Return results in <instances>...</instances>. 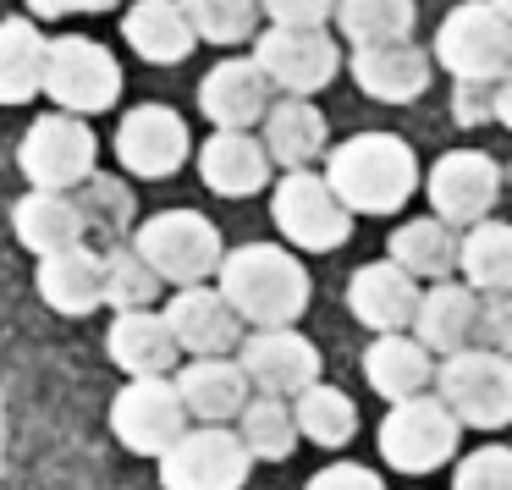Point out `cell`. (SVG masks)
Returning <instances> with one entry per match:
<instances>
[{
  "mask_svg": "<svg viewBox=\"0 0 512 490\" xmlns=\"http://www.w3.org/2000/svg\"><path fill=\"white\" fill-rule=\"evenodd\" d=\"M259 6L281 28H325L336 17V0H259Z\"/></svg>",
  "mask_w": 512,
  "mask_h": 490,
  "instance_id": "39",
  "label": "cell"
},
{
  "mask_svg": "<svg viewBox=\"0 0 512 490\" xmlns=\"http://www.w3.org/2000/svg\"><path fill=\"white\" fill-rule=\"evenodd\" d=\"M259 127H265V149H270V160H276L281 171L314 166V160L331 149V127H325V111L309 100V94H281Z\"/></svg>",
  "mask_w": 512,
  "mask_h": 490,
  "instance_id": "28",
  "label": "cell"
},
{
  "mask_svg": "<svg viewBox=\"0 0 512 490\" xmlns=\"http://www.w3.org/2000/svg\"><path fill=\"white\" fill-rule=\"evenodd\" d=\"M122 39L149 67H182L199 50V34H193L182 0H133L122 12Z\"/></svg>",
  "mask_w": 512,
  "mask_h": 490,
  "instance_id": "27",
  "label": "cell"
},
{
  "mask_svg": "<svg viewBox=\"0 0 512 490\" xmlns=\"http://www.w3.org/2000/svg\"><path fill=\"white\" fill-rule=\"evenodd\" d=\"M325 177L353 215H397L419 193V155L397 133H353L325 149Z\"/></svg>",
  "mask_w": 512,
  "mask_h": 490,
  "instance_id": "2",
  "label": "cell"
},
{
  "mask_svg": "<svg viewBox=\"0 0 512 490\" xmlns=\"http://www.w3.org/2000/svg\"><path fill=\"white\" fill-rule=\"evenodd\" d=\"M199 45H248L259 34L265 6L259 0H182Z\"/></svg>",
  "mask_w": 512,
  "mask_h": 490,
  "instance_id": "37",
  "label": "cell"
},
{
  "mask_svg": "<svg viewBox=\"0 0 512 490\" xmlns=\"http://www.w3.org/2000/svg\"><path fill=\"white\" fill-rule=\"evenodd\" d=\"M408 331L419 336L435 358L457 353V347H474V336L485 331V292L457 281V276L430 281V287L419 292V309H413Z\"/></svg>",
  "mask_w": 512,
  "mask_h": 490,
  "instance_id": "20",
  "label": "cell"
},
{
  "mask_svg": "<svg viewBox=\"0 0 512 490\" xmlns=\"http://www.w3.org/2000/svg\"><path fill=\"white\" fill-rule=\"evenodd\" d=\"M276 105V83L265 78L254 56H226L204 72L199 83V111L210 127H259Z\"/></svg>",
  "mask_w": 512,
  "mask_h": 490,
  "instance_id": "19",
  "label": "cell"
},
{
  "mask_svg": "<svg viewBox=\"0 0 512 490\" xmlns=\"http://www.w3.org/2000/svg\"><path fill=\"white\" fill-rule=\"evenodd\" d=\"M457 254H463V232H457L452 221H441V215H413V221H402L386 243V259H397V265L408 270L413 281H424V287L457 276Z\"/></svg>",
  "mask_w": 512,
  "mask_h": 490,
  "instance_id": "29",
  "label": "cell"
},
{
  "mask_svg": "<svg viewBox=\"0 0 512 490\" xmlns=\"http://www.w3.org/2000/svg\"><path fill=\"white\" fill-rule=\"evenodd\" d=\"M127 243L160 270L166 287H193V281H210L226 259V243H221V226L199 210H160V215H144L133 226Z\"/></svg>",
  "mask_w": 512,
  "mask_h": 490,
  "instance_id": "6",
  "label": "cell"
},
{
  "mask_svg": "<svg viewBox=\"0 0 512 490\" xmlns=\"http://www.w3.org/2000/svg\"><path fill=\"white\" fill-rule=\"evenodd\" d=\"M105 353H111V364L122 369L127 380L133 375H177L182 369V347L177 336H171L166 325V309H127L111 320V331H105Z\"/></svg>",
  "mask_w": 512,
  "mask_h": 490,
  "instance_id": "23",
  "label": "cell"
},
{
  "mask_svg": "<svg viewBox=\"0 0 512 490\" xmlns=\"http://www.w3.org/2000/svg\"><path fill=\"white\" fill-rule=\"evenodd\" d=\"M78 210H83L89 232L100 237L105 248H111V243H122V237L138 226V221H133V215H138L133 188H127L122 177H105V171H94V177L78 188Z\"/></svg>",
  "mask_w": 512,
  "mask_h": 490,
  "instance_id": "36",
  "label": "cell"
},
{
  "mask_svg": "<svg viewBox=\"0 0 512 490\" xmlns=\"http://www.w3.org/2000/svg\"><path fill=\"white\" fill-rule=\"evenodd\" d=\"M237 364L248 369L254 391H276V397H298L320 380L325 358L298 325H270V331H248L237 347Z\"/></svg>",
  "mask_w": 512,
  "mask_h": 490,
  "instance_id": "15",
  "label": "cell"
},
{
  "mask_svg": "<svg viewBox=\"0 0 512 490\" xmlns=\"http://www.w3.org/2000/svg\"><path fill=\"white\" fill-rule=\"evenodd\" d=\"M237 435L248 441L254 463H287L298 452L303 430H298V408L292 397H276V391H254L237 413Z\"/></svg>",
  "mask_w": 512,
  "mask_h": 490,
  "instance_id": "32",
  "label": "cell"
},
{
  "mask_svg": "<svg viewBox=\"0 0 512 490\" xmlns=\"http://www.w3.org/2000/svg\"><path fill=\"white\" fill-rule=\"evenodd\" d=\"M292 408H298L303 441L325 446V452H342V446L358 435V402L347 397L342 386H325V380H314L309 391H298V397H292Z\"/></svg>",
  "mask_w": 512,
  "mask_h": 490,
  "instance_id": "33",
  "label": "cell"
},
{
  "mask_svg": "<svg viewBox=\"0 0 512 490\" xmlns=\"http://www.w3.org/2000/svg\"><path fill=\"white\" fill-rule=\"evenodd\" d=\"M45 56L50 39L34 17H0V105H28L45 94Z\"/></svg>",
  "mask_w": 512,
  "mask_h": 490,
  "instance_id": "30",
  "label": "cell"
},
{
  "mask_svg": "<svg viewBox=\"0 0 512 490\" xmlns=\"http://www.w3.org/2000/svg\"><path fill=\"white\" fill-rule=\"evenodd\" d=\"M353 83L380 105H413L424 100L435 78V50L413 45V39H386V45H358L353 50Z\"/></svg>",
  "mask_w": 512,
  "mask_h": 490,
  "instance_id": "18",
  "label": "cell"
},
{
  "mask_svg": "<svg viewBox=\"0 0 512 490\" xmlns=\"http://www.w3.org/2000/svg\"><path fill=\"white\" fill-rule=\"evenodd\" d=\"M17 166H23L28 188L78 193L94 177V166H100V138H94V127L83 116L50 111L28 127L23 149H17Z\"/></svg>",
  "mask_w": 512,
  "mask_h": 490,
  "instance_id": "9",
  "label": "cell"
},
{
  "mask_svg": "<svg viewBox=\"0 0 512 490\" xmlns=\"http://www.w3.org/2000/svg\"><path fill=\"white\" fill-rule=\"evenodd\" d=\"M171 380H177V391H182V402H188V419L193 424H232L237 413H243L248 391H254V380H248V369L237 364V353L188 358Z\"/></svg>",
  "mask_w": 512,
  "mask_h": 490,
  "instance_id": "24",
  "label": "cell"
},
{
  "mask_svg": "<svg viewBox=\"0 0 512 490\" xmlns=\"http://www.w3.org/2000/svg\"><path fill=\"white\" fill-rule=\"evenodd\" d=\"M364 380H369V391L386 397V402L435 391V353L413 331H380L375 342L364 347Z\"/></svg>",
  "mask_w": 512,
  "mask_h": 490,
  "instance_id": "26",
  "label": "cell"
},
{
  "mask_svg": "<svg viewBox=\"0 0 512 490\" xmlns=\"http://www.w3.org/2000/svg\"><path fill=\"white\" fill-rule=\"evenodd\" d=\"M452 490H512V446L485 441L452 463Z\"/></svg>",
  "mask_w": 512,
  "mask_h": 490,
  "instance_id": "38",
  "label": "cell"
},
{
  "mask_svg": "<svg viewBox=\"0 0 512 490\" xmlns=\"http://www.w3.org/2000/svg\"><path fill=\"white\" fill-rule=\"evenodd\" d=\"M435 397L457 413L463 430L512 424V358L501 347H457L435 364Z\"/></svg>",
  "mask_w": 512,
  "mask_h": 490,
  "instance_id": "5",
  "label": "cell"
},
{
  "mask_svg": "<svg viewBox=\"0 0 512 490\" xmlns=\"http://www.w3.org/2000/svg\"><path fill=\"white\" fill-rule=\"evenodd\" d=\"M193 166H199L204 188L221 193V199H248V193L270 188V177H276V160H270L265 138H254L248 127H215L193 149Z\"/></svg>",
  "mask_w": 512,
  "mask_h": 490,
  "instance_id": "17",
  "label": "cell"
},
{
  "mask_svg": "<svg viewBox=\"0 0 512 490\" xmlns=\"http://www.w3.org/2000/svg\"><path fill=\"white\" fill-rule=\"evenodd\" d=\"M254 61L265 67V78L276 83V94H320L342 72V39L331 28H281L270 23L265 34H254Z\"/></svg>",
  "mask_w": 512,
  "mask_h": 490,
  "instance_id": "11",
  "label": "cell"
},
{
  "mask_svg": "<svg viewBox=\"0 0 512 490\" xmlns=\"http://www.w3.org/2000/svg\"><path fill=\"white\" fill-rule=\"evenodd\" d=\"M424 281H413L397 259H369V265L353 270L347 281V314H353L364 331H408L413 309H419Z\"/></svg>",
  "mask_w": 512,
  "mask_h": 490,
  "instance_id": "21",
  "label": "cell"
},
{
  "mask_svg": "<svg viewBox=\"0 0 512 490\" xmlns=\"http://www.w3.org/2000/svg\"><path fill=\"white\" fill-rule=\"evenodd\" d=\"M193 133L171 105H133L116 127V166L144 182H166L188 166Z\"/></svg>",
  "mask_w": 512,
  "mask_h": 490,
  "instance_id": "14",
  "label": "cell"
},
{
  "mask_svg": "<svg viewBox=\"0 0 512 490\" xmlns=\"http://www.w3.org/2000/svg\"><path fill=\"white\" fill-rule=\"evenodd\" d=\"M116 0H28V17H45V23H56V17H83V12H111Z\"/></svg>",
  "mask_w": 512,
  "mask_h": 490,
  "instance_id": "43",
  "label": "cell"
},
{
  "mask_svg": "<svg viewBox=\"0 0 512 490\" xmlns=\"http://www.w3.org/2000/svg\"><path fill=\"white\" fill-rule=\"evenodd\" d=\"M457 276L468 287H479L485 298H501L512 292V221H485L463 226V254H457Z\"/></svg>",
  "mask_w": 512,
  "mask_h": 490,
  "instance_id": "31",
  "label": "cell"
},
{
  "mask_svg": "<svg viewBox=\"0 0 512 490\" xmlns=\"http://www.w3.org/2000/svg\"><path fill=\"white\" fill-rule=\"evenodd\" d=\"M496 122H501V127H507V133H512V72H507V78L496 83Z\"/></svg>",
  "mask_w": 512,
  "mask_h": 490,
  "instance_id": "44",
  "label": "cell"
},
{
  "mask_svg": "<svg viewBox=\"0 0 512 490\" xmlns=\"http://www.w3.org/2000/svg\"><path fill=\"white\" fill-rule=\"evenodd\" d=\"M166 325L177 336V347L188 358H210V353H237L248 336L243 314L226 303L221 287L210 281H193V287H171L166 298Z\"/></svg>",
  "mask_w": 512,
  "mask_h": 490,
  "instance_id": "16",
  "label": "cell"
},
{
  "mask_svg": "<svg viewBox=\"0 0 512 490\" xmlns=\"http://www.w3.org/2000/svg\"><path fill=\"white\" fill-rule=\"evenodd\" d=\"M419 23L413 0H336V34L347 45H386V39H408Z\"/></svg>",
  "mask_w": 512,
  "mask_h": 490,
  "instance_id": "34",
  "label": "cell"
},
{
  "mask_svg": "<svg viewBox=\"0 0 512 490\" xmlns=\"http://www.w3.org/2000/svg\"><path fill=\"white\" fill-rule=\"evenodd\" d=\"M424 199H430V215L452 221L457 232L474 221H485L501 199V166L485 149H446L441 160L424 177Z\"/></svg>",
  "mask_w": 512,
  "mask_h": 490,
  "instance_id": "13",
  "label": "cell"
},
{
  "mask_svg": "<svg viewBox=\"0 0 512 490\" xmlns=\"http://www.w3.org/2000/svg\"><path fill=\"white\" fill-rule=\"evenodd\" d=\"M188 424V402L171 375H133L111 402V435L133 457H160Z\"/></svg>",
  "mask_w": 512,
  "mask_h": 490,
  "instance_id": "12",
  "label": "cell"
},
{
  "mask_svg": "<svg viewBox=\"0 0 512 490\" xmlns=\"http://www.w3.org/2000/svg\"><path fill=\"white\" fill-rule=\"evenodd\" d=\"M380 463L397 468L408 479H424L435 468L457 463V441H463V424L446 408L435 391H419V397L391 402V413L380 419Z\"/></svg>",
  "mask_w": 512,
  "mask_h": 490,
  "instance_id": "4",
  "label": "cell"
},
{
  "mask_svg": "<svg viewBox=\"0 0 512 490\" xmlns=\"http://www.w3.org/2000/svg\"><path fill=\"white\" fill-rule=\"evenodd\" d=\"M485 342L501 347V353L512 358V292H501V298H485Z\"/></svg>",
  "mask_w": 512,
  "mask_h": 490,
  "instance_id": "42",
  "label": "cell"
},
{
  "mask_svg": "<svg viewBox=\"0 0 512 490\" xmlns=\"http://www.w3.org/2000/svg\"><path fill=\"white\" fill-rule=\"evenodd\" d=\"M12 237H17V243H23L34 259L89 243V221H83V210H78V193L28 188L23 199L12 204Z\"/></svg>",
  "mask_w": 512,
  "mask_h": 490,
  "instance_id": "25",
  "label": "cell"
},
{
  "mask_svg": "<svg viewBox=\"0 0 512 490\" xmlns=\"http://www.w3.org/2000/svg\"><path fill=\"white\" fill-rule=\"evenodd\" d=\"M215 287L226 292L237 314H243L248 331H270V325H298L309 314L314 298V276L298 259V248L287 243H243L226 248L221 270H215Z\"/></svg>",
  "mask_w": 512,
  "mask_h": 490,
  "instance_id": "1",
  "label": "cell"
},
{
  "mask_svg": "<svg viewBox=\"0 0 512 490\" xmlns=\"http://www.w3.org/2000/svg\"><path fill=\"white\" fill-rule=\"evenodd\" d=\"M160 463V490H243L254 474V452L232 424H188Z\"/></svg>",
  "mask_w": 512,
  "mask_h": 490,
  "instance_id": "8",
  "label": "cell"
},
{
  "mask_svg": "<svg viewBox=\"0 0 512 490\" xmlns=\"http://www.w3.org/2000/svg\"><path fill=\"white\" fill-rule=\"evenodd\" d=\"M435 67L457 83H501L512 72V17L490 0H463L435 28Z\"/></svg>",
  "mask_w": 512,
  "mask_h": 490,
  "instance_id": "7",
  "label": "cell"
},
{
  "mask_svg": "<svg viewBox=\"0 0 512 490\" xmlns=\"http://www.w3.org/2000/svg\"><path fill=\"white\" fill-rule=\"evenodd\" d=\"M160 270L138 254L133 243H111L105 248V309L127 314V309H155L160 303Z\"/></svg>",
  "mask_w": 512,
  "mask_h": 490,
  "instance_id": "35",
  "label": "cell"
},
{
  "mask_svg": "<svg viewBox=\"0 0 512 490\" xmlns=\"http://www.w3.org/2000/svg\"><path fill=\"white\" fill-rule=\"evenodd\" d=\"M490 6H496V12H507V17H512V0H490Z\"/></svg>",
  "mask_w": 512,
  "mask_h": 490,
  "instance_id": "45",
  "label": "cell"
},
{
  "mask_svg": "<svg viewBox=\"0 0 512 490\" xmlns=\"http://www.w3.org/2000/svg\"><path fill=\"white\" fill-rule=\"evenodd\" d=\"M45 94L56 100V111L72 116H100L122 100V61L100 45V39H50L45 56Z\"/></svg>",
  "mask_w": 512,
  "mask_h": 490,
  "instance_id": "10",
  "label": "cell"
},
{
  "mask_svg": "<svg viewBox=\"0 0 512 490\" xmlns=\"http://www.w3.org/2000/svg\"><path fill=\"white\" fill-rule=\"evenodd\" d=\"M303 490H386V479L369 463H325L320 474H309Z\"/></svg>",
  "mask_w": 512,
  "mask_h": 490,
  "instance_id": "40",
  "label": "cell"
},
{
  "mask_svg": "<svg viewBox=\"0 0 512 490\" xmlns=\"http://www.w3.org/2000/svg\"><path fill=\"white\" fill-rule=\"evenodd\" d=\"M270 221H276V232L298 254H336L353 237V210L331 188V177L309 171V166L276 177V188H270Z\"/></svg>",
  "mask_w": 512,
  "mask_h": 490,
  "instance_id": "3",
  "label": "cell"
},
{
  "mask_svg": "<svg viewBox=\"0 0 512 490\" xmlns=\"http://www.w3.org/2000/svg\"><path fill=\"white\" fill-rule=\"evenodd\" d=\"M39 298L50 303L67 320H89L94 309H105V248H61V254H45L34 270Z\"/></svg>",
  "mask_w": 512,
  "mask_h": 490,
  "instance_id": "22",
  "label": "cell"
},
{
  "mask_svg": "<svg viewBox=\"0 0 512 490\" xmlns=\"http://www.w3.org/2000/svg\"><path fill=\"white\" fill-rule=\"evenodd\" d=\"M452 116H457V122H463V127L496 122V83H457Z\"/></svg>",
  "mask_w": 512,
  "mask_h": 490,
  "instance_id": "41",
  "label": "cell"
}]
</instances>
